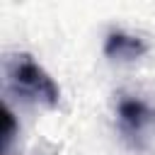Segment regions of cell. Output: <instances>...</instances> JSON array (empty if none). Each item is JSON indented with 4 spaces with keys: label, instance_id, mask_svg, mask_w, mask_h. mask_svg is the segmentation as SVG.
I'll return each mask as SVG.
<instances>
[{
    "label": "cell",
    "instance_id": "6da1fadb",
    "mask_svg": "<svg viewBox=\"0 0 155 155\" xmlns=\"http://www.w3.org/2000/svg\"><path fill=\"white\" fill-rule=\"evenodd\" d=\"M5 85L24 104L53 109L61 102L58 85L29 53H17L5 61Z\"/></svg>",
    "mask_w": 155,
    "mask_h": 155
},
{
    "label": "cell",
    "instance_id": "7a4b0ae2",
    "mask_svg": "<svg viewBox=\"0 0 155 155\" xmlns=\"http://www.w3.org/2000/svg\"><path fill=\"white\" fill-rule=\"evenodd\" d=\"M116 124L133 150H145L155 133V109L138 97H121L116 104Z\"/></svg>",
    "mask_w": 155,
    "mask_h": 155
},
{
    "label": "cell",
    "instance_id": "3957f363",
    "mask_svg": "<svg viewBox=\"0 0 155 155\" xmlns=\"http://www.w3.org/2000/svg\"><path fill=\"white\" fill-rule=\"evenodd\" d=\"M145 51H148L145 41L126 31H109L104 39V56L111 61H136Z\"/></svg>",
    "mask_w": 155,
    "mask_h": 155
},
{
    "label": "cell",
    "instance_id": "277c9868",
    "mask_svg": "<svg viewBox=\"0 0 155 155\" xmlns=\"http://www.w3.org/2000/svg\"><path fill=\"white\" fill-rule=\"evenodd\" d=\"M2 116H5V131H2V148L7 150L10 148V140L15 136V114L10 111V107L5 104L2 107Z\"/></svg>",
    "mask_w": 155,
    "mask_h": 155
}]
</instances>
